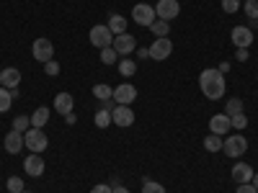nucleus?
Here are the masks:
<instances>
[{
	"label": "nucleus",
	"mask_w": 258,
	"mask_h": 193,
	"mask_svg": "<svg viewBox=\"0 0 258 193\" xmlns=\"http://www.w3.org/2000/svg\"><path fill=\"white\" fill-rule=\"evenodd\" d=\"M170 54H173V41H170L168 36H160V39H155L153 44H150V59L163 62V59H168Z\"/></svg>",
	"instance_id": "obj_5"
},
{
	"label": "nucleus",
	"mask_w": 258,
	"mask_h": 193,
	"mask_svg": "<svg viewBox=\"0 0 258 193\" xmlns=\"http://www.w3.org/2000/svg\"><path fill=\"white\" fill-rule=\"evenodd\" d=\"M6 152L8 155H18L21 152V149H24V134H21V132H16V129H11V132L6 134Z\"/></svg>",
	"instance_id": "obj_16"
},
{
	"label": "nucleus",
	"mask_w": 258,
	"mask_h": 193,
	"mask_svg": "<svg viewBox=\"0 0 258 193\" xmlns=\"http://www.w3.org/2000/svg\"><path fill=\"white\" fill-rule=\"evenodd\" d=\"M109 124H111V111L98 109V111H96V126H98V129H106Z\"/></svg>",
	"instance_id": "obj_30"
},
{
	"label": "nucleus",
	"mask_w": 258,
	"mask_h": 193,
	"mask_svg": "<svg viewBox=\"0 0 258 193\" xmlns=\"http://www.w3.org/2000/svg\"><path fill=\"white\" fill-rule=\"evenodd\" d=\"M142 193H165V185L158 183V180L145 178V183H142Z\"/></svg>",
	"instance_id": "obj_28"
},
{
	"label": "nucleus",
	"mask_w": 258,
	"mask_h": 193,
	"mask_svg": "<svg viewBox=\"0 0 258 193\" xmlns=\"http://www.w3.org/2000/svg\"><path fill=\"white\" fill-rule=\"evenodd\" d=\"M44 72H47L49 77H54V75H59V64H57L54 59H49V62H44Z\"/></svg>",
	"instance_id": "obj_35"
},
{
	"label": "nucleus",
	"mask_w": 258,
	"mask_h": 193,
	"mask_svg": "<svg viewBox=\"0 0 258 193\" xmlns=\"http://www.w3.org/2000/svg\"><path fill=\"white\" fill-rule=\"evenodd\" d=\"M111 29V34L114 36H119V34H124L126 31V18L124 16H119V13H111V18H109V24H106Z\"/></svg>",
	"instance_id": "obj_20"
},
{
	"label": "nucleus",
	"mask_w": 258,
	"mask_h": 193,
	"mask_svg": "<svg viewBox=\"0 0 258 193\" xmlns=\"http://www.w3.org/2000/svg\"><path fill=\"white\" fill-rule=\"evenodd\" d=\"M150 31H153L158 39H160V36H168V31H170V24H168V21H163V18H155V24L150 26Z\"/></svg>",
	"instance_id": "obj_24"
},
{
	"label": "nucleus",
	"mask_w": 258,
	"mask_h": 193,
	"mask_svg": "<svg viewBox=\"0 0 258 193\" xmlns=\"http://www.w3.org/2000/svg\"><path fill=\"white\" fill-rule=\"evenodd\" d=\"M24 193H29V190H24Z\"/></svg>",
	"instance_id": "obj_43"
},
{
	"label": "nucleus",
	"mask_w": 258,
	"mask_h": 193,
	"mask_svg": "<svg viewBox=\"0 0 258 193\" xmlns=\"http://www.w3.org/2000/svg\"><path fill=\"white\" fill-rule=\"evenodd\" d=\"M178 13H181V3L178 0H158V6H155V16L158 18H163V21H173V18H178Z\"/></svg>",
	"instance_id": "obj_9"
},
{
	"label": "nucleus",
	"mask_w": 258,
	"mask_h": 193,
	"mask_svg": "<svg viewBox=\"0 0 258 193\" xmlns=\"http://www.w3.org/2000/svg\"><path fill=\"white\" fill-rule=\"evenodd\" d=\"M235 59H238V62H248V49H238V52H235Z\"/></svg>",
	"instance_id": "obj_38"
},
{
	"label": "nucleus",
	"mask_w": 258,
	"mask_h": 193,
	"mask_svg": "<svg viewBox=\"0 0 258 193\" xmlns=\"http://www.w3.org/2000/svg\"><path fill=\"white\" fill-rule=\"evenodd\" d=\"M64 121H68L70 126H73V124H78V116H75V111H73V114H68V116H64Z\"/></svg>",
	"instance_id": "obj_40"
},
{
	"label": "nucleus",
	"mask_w": 258,
	"mask_h": 193,
	"mask_svg": "<svg viewBox=\"0 0 258 193\" xmlns=\"http://www.w3.org/2000/svg\"><path fill=\"white\" fill-rule=\"evenodd\" d=\"M243 11L248 18H258V0H245L243 3Z\"/></svg>",
	"instance_id": "obj_33"
},
{
	"label": "nucleus",
	"mask_w": 258,
	"mask_h": 193,
	"mask_svg": "<svg viewBox=\"0 0 258 193\" xmlns=\"http://www.w3.org/2000/svg\"><path fill=\"white\" fill-rule=\"evenodd\" d=\"M240 6H243L240 0H222V11H225V13H230V16L238 13V11H240Z\"/></svg>",
	"instance_id": "obj_32"
},
{
	"label": "nucleus",
	"mask_w": 258,
	"mask_h": 193,
	"mask_svg": "<svg viewBox=\"0 0 258 193\" xmlns=\"http://www.w3.org/2000/svg\"><path fill=\"white\" fill-rule=\"evenodd\" d=\"M225 114H227V116H238V114H243V101H240V98H230L227 106H225Z\"/></svg>",
	"instance_id": "obj_26"
},
{
	"label": "nucleus",
	"mask_w": 258,
	"mask_h": 193,
	"mask_svg": "<svg viewBox=\"0 0 258 193\" xmlns=\"http://www.w3.org/2000/svg\"><path fill=\"white\" fill-rule=\"evenodd\" d=\"M73 95L70 93H57L54 95V111L57 114H62V116H68V114H73Z\"/></svg>",
	"instance_id": "obj_17"
},
{
	"label": "nucleus",
	"mask_w": 258,
	"mask_h": 193,
	"mask_svg": "<svg viewBox=\"0 0 258 193\" xmlns=\"http://www.w3.org/2000/svg\"><path fill=\"white\" fill-rule=\"evenodd\" d=\"M91 193H111V185L109 183H98V185L91 188Z\"/></svg>",
	"instance_id": "obj_36"
},
{
	"label": "nucleus",
	"mask_w": 258,
	"mask_h": 193,
	"mask_svg": "<svg viewBox=\"0 0 258 193\" xmlns=\"http://www.w3.org/2000/svg\"><path fill=\"white\" fill-rule=\"evenodd\" d=\"M24 170H26V175H31V178H39L41 173H44V160H41V155L31 152V155L24 160Z\"/></svg>",
	"instance_id": "obj_14"
},
{
	"label": "nucleus",
	"mask_w": 258,
	"mask_h": 193,
	"mask_svg": "<svg viewBox=\"0 0 258 193\" xmlns=\"http://www.w3.org/2000/svg\"><path fill=\"white\" fill-rule=\"evenodd\" d=\"M230 124H232V129H245L248 119H245V114H238V116H230Z\"/></svg>",
	"instance_id": "obj_34"
},
{
	"label": "nucleus",
	"mask_w": 258,
	"mask_h": 193,
	"mask_svg": "<svg viewBox=\"0 0 258 193\" xmlns=\"http://www.w3.org/2000/svg\"><path fill=\"white\" fill-rule=\"evenodd\" d=\"M18 82H21V72L16 67H6L0 72V85H3V88L13 90V88H18Z\"/></svg>",
	"instance_id": "obj_18"
},
{
	"label": "nucleus",
	"mask_w": 258,
	"mask_h": 193,
	"mask_svg": "<svg viewBox=\"0 0 258 193\" xmlns=\"http://www.w3.org/2000/svg\"><path fill=\"white\" fill-rule=\"evenodd\" d=\"M245 149H248V139L243 134H232V137L222 139V152L227 157H243Z\"/></svg>",
	"instance_id": "obj_2"
},
{
	"label": "nucleus",
	"mask_w": 258,
	"mask_h": 193,
	"mask_svg": "<svg viewBox=\"0 0 258 193\" xmlns=\"http://www.w3.org/2000/svg\"><path fill=\"white\" fill-rule=\"evenodd\" d=\"M111 121H114L116 126L126 129V126L135 124V111L129 109V106H119V103H116V109L111 111Z\"/></svg>",
	"instance_id": "obj_13"
},
{
	"label": "nucleus",
	"mask_w": 258,
	"mask_h": 193,
	"mask_svg": "<svg viewBox=\"0 0 258 193\" xmlns=\"http://www.w3.org/2000/svg\"><path fill=\"white\" fill-rule=\"evenodd\" d=\"M114 52L119 54V57H129V54H132L135 49H137V39L132 36V34H119V36H114Z\"/></svg>",
	"instance_id": "obj_8"
},
{
	"label": "nucleus",
	"mask_w": 258,
	"mask_h": 193,
	"mask_svg": "<svg viewBox=\"0 0 258 193\" xmlns=\"http://www.w3.org/2000/svg\"><path fill=\"white\" fill-rule=\"evenodd\" d=\"M137 54L145 57V59H150V49H137Z\"/></svg>",
	"instance_id": "obj_41"
},
{
	"label": "nucleus",
	"mask_w": 258,
	"mask_h": 193,
	"mask_svg": "<svg viewBox=\"0 0 258 193\" xmlns=\"http://www.w3.org/2000/svg\"><path fill=\"white\" fill-rule=\"evenodd\" d=\"M11 106H13V95H11V90L0 85V114H6Z\"/></svg>",
	"instance_id": "obj_25"
},
{
	"label": "nucleus",
	"mask_w": 258,
	"mask_h": 193,
	"mask_svg": "<svg viewBox=\"0 0 258 193\" xmlns=\"http://www.w3.org/2000/svg\"><path fill=\"white\" fill-rule=\"evenodd\" d=\"M132 18H135V24H140V26H153L155 24V8L153 6H147V3H137L135 8H132Z\"/></svg>",
	"instance_id": "obj_7"
},
{
	"label": "nucleus",
	"mask_w": 258,
	"mask_h": 193,
	"mask_svg": "<svg viewBox=\"0 0 258 193\" xmlns=\"http://www.w3.org/2000/svg\"><path fill=\"white\" fill-rule=\"evenodd\" d=\"M250 183H253V188H258V173L253 175V180H250Z\"/></svg>",
	"instance_id": "obj_42"
},
{
	"label": "nucleus",
	"mask_w": 258,
	"mask_h": 193,
	"mask_svg": "<svg viewBox=\"0 0 258 193\" xmlns=\"http://www.w3.org/2000/svg\"><path fill=\"white\" fill-rule=\"evenodd\" d=\"M111 193H129L121 183H111Z\"/></svg>",
	"instance_id": "obj_39"
},
{
	"label": "nucleus",
	"mask_w": 258,
	"mask_h": 193,
	"mask_svg": "<svg viewBox=\"0 0 258 193\" xmlns=\"http://www.w3.org/2000/svg\"><path fill=\"white\" fill-rule=\"evenodd\" d=\"M24 144H26V149H31V152H36V155H41V152H44V149H47V134L44 132H41V129H29V132L24 134Z\"/></svg>",
	"instance_id": "obj_3"
},
{
	"label": "nucleus",
	"mask_w": 258,
	"mask_h": 193,
	"mask_svg": "<svg viewBox=\"0 0 258 193\" xmlns=\"http://www.w3.org/2000/svg\"><path fill=\"white\" fill-rule=\"evenodd\" d=\"M230 129H232V124H230V116L227 114H214L209 119V134L225 137V134H230Z\"/></svg>",
	"instance_id": "obj_12"
},
{
	"label": "nucleus",
	"mask_w": 258,
	"mask_h": 193,
	"mask_svg": "<svg viewBox=\"0 0 258 193\" xmlns=\"http://www.w3.org/2000/svg\"><path fill=\"white\" fill-rule=\"evenodd\" d=\"M47 121H49V109L47 106H39V109L31 114V126L41 129V126H47Z\"/></svg>",
	"instance_id": "obj_19"
},
{
	"label": "nucleus",
	"mask_w": 258,
	"mask_h": 193,
	"mask_svg": "<svg viewBox=\"0 0 258 193\" xmlns=\"http://www.w3.org/2000/svg\"><path fill=\"white\" fill-rule=\"evenodd\" d=\"M93 95L103 103V101H111L114 98V88L111 85H106V82H98V85H93Z\"/></svg>",
	"instance_id": "obj_21"
},
{
	"label": "nucleus",
	"mask_w": 258,
	"mask_h": 193,
	"mask_svg": "<svg viewBox=\"0 0 258 193\" xmlns=\"http://www.w3.org/2000/svg\"><path fill=\"white\" fill-rule=\"evenodd\" d=\"M6 188H8L11 193H24V190H26V183L21 180L18 175H11V178H8V183H6Z\"/></svg>",
	"instance_id": "obj_27"
},
{
	"label": "nucleus",
	"mask_w": 258,
	"mask_h": 193,
	"mask_svg": "<svg viewBox=\"0 0 258 193\" xmlns=\"http://www.w3.org/2000/svg\"><path fill=\"white\" fill-rule=\"evenodd\" d=\"M114 101L119 106H132L137 101V88L132 82H121L119 88H114Z\"/></svg>",
	"instance_id": "obj_10"
},
{
	"label": "nucleus",
	"mask_w": 258,
	"mask_h": 193,
	"mask_svg": "<svg viewBox=\"0 0 258 193\" xmlns=\"http://www.w3.org/2000/svg\"><path fill=\"white\" fill-rule=\"evenodd\" d=\"M31 54H34V59H39L41 64H44V62L54 59V44H52L49 39H44V36H39V39H34V47H31Z\"/></svg>",
	"instance_id": "obj_6"
},
{
	"label": "nucleus",
	"mask_w": 258,
	"mask_h": 193,
	"mask_svg": "<svg viewBox=\"0 0 258 193\" xmlns=\"http://www.w3.org/2000/svg\"><path fill=\"white\" fill-rule=\"evenodd\" d=\"M232 180L238 183V185L250 183V180H253V167H250L248 162H235V165H232Z\"/></svg>",
	"instance_id": "obj_15"
},
{
	"label": "nucleus",
	"mask_w": 258,
	"mask_h": 193,
	"mask_svg": "<svg viewBox=\"0 0 258 193\" xmlns=\"http://www.w3.org/2000/svg\"><path fill=\"white\" fill-rule=\"evenodd\" d=\"M235 193H258V188H253V183H243V185H238Z\"/></svg>",
	"instance_id": "obj_37"
},
{
	"label": "nucleus",
	"mask_w": 258,
	"mask_h": 193,
	"mask_svg": "<svg viewBox=\"0 0 258 193\" xmlns=\"http://www.w3.org/2000/svg\"><path fill=\"white\" fill-rule=\"evenodd\" d=\"M199 88H202V93H204V98H209V101H220L222 95H225V75L220 72V70H214V67H207V70H202V75H199Z\"/></svg>",
	"instance_id": "obj_1"
},
{
	"label": "nucleus",
	"mask_w": 258,
	"mask_h": 193,
	"mask_svg": "<svg viewBox=\"0 0 258 193\" xmlns=\"http://www.w3.org/2000/svg\"><path fill=\"white\" fill-rule=\"evenodd\" d=\"M204 149H207V152H220V149H222V137L209 134V137L204 139Z\"/></svg>",
	"instance_id": "obj_23"
},
{
	"label": "nucleus",
	"mask_w": 258,
	"mask_h": 193,
	"mask_svg": "<svg viewBox=\"0 0 258 193\" xmlns=\"http://www.w3.org/2000/svg\"><path fill=\"white\" fill-rule=\"evenodd\" d=\"M135 72H137V62H132L129 57H124V59L119 62V75H121V77H132Z\"/></svg>",
	"instance_id": "obj_22"
},
{
	"label": "nucleus",
	"mask_w": 258,
	"mask_h": 193,
	"mask_svg": "<svg viewBox=\"0 0 258 193\" xmlns=\"http://www.w3.org/2000/svg\"><path fill=\"white\" fill-rule=\"evenodd\" d=\"M88 39H91V44L98 47V49H106V47H111V44H114V34H111V29L106 26V24L93 26L91 34H88Z\"/></svg>",
	"instance_id": "obj_4"
},
{
	"label": "nucleus",
	"mask_w": 258,
	"mask_h": 193,
	"mask_svg": "<svg viewBox=\"0 0 258 193\" xmlns=\"http://www.w3.org/2000/svg\"><path fill=\"white\" fill-rule=\"evenodd\" d=\"M119 59V54L114 52V47H106V49H101V62L103 64H114Z\"/></svg>",
	"instance_id": "obj_31"
},
{
	"label": "nucleus",
	"mask_w": 258,
	"mask_h": 193,
	"mask_svg": "<svg viewBox=\"0 0 258 193\" xmlns=\"http://www.w3.org/2000/svg\"><path fill=\"white\" fill-rule=\"evenodd\" d=\"M29 126H31V116H16L13 119V129H16V132H21V134H26Z\"/></svg>",
	"instance_id": "obj_29"
},
{
	"label": "nucleus",
	"mask_w": 258,
	"mask_h": 193,
	"mask_svg": "<svg viewBox=\"0 0 258 193\" xmlns=\"http://www.w3.org/2000/svg\"><path fill=\"white\" fill-rule=\"evenodd\" d=\"M230 36H232V44L238 49H248L253 44V31L248 26H232Z\"/></svg>",
	"instance_id": "obj_11"
}]
</instances>
